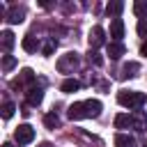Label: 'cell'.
Returning a JSON list of instances; mask_svg holds the SVG:
<instances>
[{
    "mask_svg": "<svg viewBox=\"0 0 147 147\" xmlns=\"http://www.w3.org/2000/svg\"><path fill=\"white\" fill-rule=\"evenodd\" d=\"M90 60H92V62H94L96 67H101V64H103V57H101L99 53H92V55H90Z\"/></svg>",
    "mask_w": 147,
    "mask_h": 147,
    "instance_id": "obj_25",
    "label": "cell"
},
{
    "mask_svg": "<svg viewBox=\"0 0 147 147\" xmlns=\"http://www.w3.org/2000/svg\"><path fill=\"white\" fill-rule=\"evenodd\" d=\"M14 67H16V57H14V55H5V57H2V69H5V71H11Z\"/></svg>",
    "mask_w": 147,
    "mask_h": 147,
    "instance_id": "obj_21",
    "label": "cell"
},
{
    "mask_svg": "<svg viewBox=\"0 0 147 147\" xmlns=\"http://www.w3.org/2000/svg\"><path fill=\"white\" fill-rule=\"evenodd\" d=\"M0 44H2V51L9 53L11 46H14V32H11V30H2V34H0Z\"/></svg>",
    "mask_w": 147,
    "mask_h": 147,
    "instance_id": "obj_11",
    "label": "cell"
},
{
    "mask_svg": "<svg viewBox=\"0 0 147 147\" xmlns=\"http://www.w3.org/2000/svg\"><path fill=\"white\" fill-rule=\"evenodd\" d=\"M133 14L136 16H147V0H136L133 2Z\"/></svg>",
    "mask_w": 147,
    "mask_h": 147,
    "instance_id": "obj_17",
    "label": "cell"
},
{
    "mask_svg": "<svg viewBox=\"0 0 147 147\" xmlns=\"http://www.w3.org/2000/svg\"><path fill=\"white\" fill-rule=\"evenodd\" d=\"M32 83H34V71H32V69H23L21 76H18L16 80H11V87H14V90H21L23 85H32Z\"/></svg>",
    "mask_w": 147,
    "mask_h": 147,
    "instance_id": "obj_6",
    "label": "cell"
},
{
    "mask_svg": "<svg viewBox=\"0 0 147 147\" xmlns=\"http://www.w3.org/2000/svg\"><path fill=\"white\" fill-rule=\"evenodd\" d=\"M44 124H46L48 129H55V126H60V119H57L55 113H48V115L44 117Z\"/></svg>",
    "mask_w": 147,
    "mask_h": 147,
    "instance_id": "obj_20",
    "label": "cell"
},
{
    "mask_svg": "<svg viewBox=\"0 0 147 147\" xmlns=\"http://www.w3.org/2000/svg\"><path fill=\"white\" fill-rule=\"evenodd\" d=\"M122 9H124V2H108V5H106V11H108L110 16H117Z\"/></svg>",
    "mask_w": 147,
    "mask_h": 147,
    "instance_id": "obj_18",
    "label": "cell"
},
{
    "mask_svg": "<svg viewBox=\"0 0 147 147\" xmlns=\"http://www.w3.org/2000/svg\"><path fill=\"white\" fill-rule=\"evenodd\" d=\"M138 71H140V64H138V62H126V64L122 67L119 78H131V76H136Z\"/></svg>",
    "mask_w": 147,
    "mask_h": 147,
    "instance_id": "obj_12",
    "label": "cell"
},
{
    "mask_svg": "<svg viewBox=\"0 0 147 147\" xmlns=\"http://www.w3.org/2000/svg\"><path fill=\"white\" fill-rule=\"evenodd\" d=\"M124 53H126V48H124L122 41H110V44H108V55H110L113 60H119Z\"/></svg>",
    "mask_w": 147,
    "mask_h": 147,
    "instance_id": "obj_9",
    "label": "cell"
},
{
    "mask_svg": "<svg viewBox=\"0 0 147 147\" xmlns=\"http://www.w3.org/2000/svg\"><path fill=\"white\" fill-rule=\"evenodd\" d=\"M110 37L115 41H119L124 37V21L122 18H113V23H110Z\"/></svg>",
    "mask_w": 147,
    "mask_h": 147,
    "instance_id": "obj_8",
    "label": "cell"
},
{
    "mask_svg": "<svg viewBox=\"0 0 147 147\" xmlns=\"http://www.w3.org/2000/svg\"><path fill=\"white\" fill-rule=\"evenodd\" d=\"M140 53H142V55H145V57H147V41H145V44H142V46H140Z\"/></svg>",
    "mask_w": 147,
    "mask_h": 147,
    "instance_id": "obj_26",
    "label": "cell"
},
{
    "mask_svg": "<svg viewBox=\"0 0 147 147\" xmlns=\"http://www.w3.org/2000/svg\"><path fill=\"white\" fill-rule=\"evenodd\" d=\"M39 147H53V145H51V142H41Z\"/></svg>",
    "mask_w": 147,
    "mask_h": 147,
    "instance_id": "obj_27",
    "label": "cell"
},
{
    "mask_svg": "<svg viewBox=\"0 0 147 147\" xmlns=\"http://www.w3.org/2000/svg\"><path fill=\"white\" fill-rule=\"evenodd\" d=\"M138 34H142V37L147 34V21H145V18L138 21Z\"/></svg>",
    "mask_w": 147,
    "mask_h": 147,
    "instance_id": "obj_24",
    "label": "cell"
},
{
    "mask_svg": "<svg viewBox=\"0 0 147 147\" xmlns=\"http://www.w3.org/2000/svg\"><path fill=\"white\" fill-rule=\"evenodd\" d=\"M78 67V53H67L57 60V71L60 74H71Z\"/></svg>",
    "mask_w": 147,
    "mask_h": 147,
    "instance_id": "obj_3",
    "label": "cell"
},
{
    "mask_svg": "<svg viewBox=\"0 0 147 147\" xmlns=\"http://www.w3.org/2000/svg\"><path fill=\"white\" fill-rule=\"evenodd\" d=\"M41 99H44V90L41 87H30L28 90V103L30 106H39Z\"/></svg>",
    "mask_w": 147,
    "mask_h": 147,
    "instance_id": "obj_10",
    "label": "cell"
},
{
    "mask_svg": "<svg viewBox=\"0 0 147 147\" xmlns=\"http://www.w3.org/2000/svg\"><path fill=\"white\" fill-rule=\"evenodd\" d=\"M2 147H14V145H11V142H5V145H2Z\"/></svg>",
    "mask_w": 147,
    "mask_h": 147,
    "instance_id": "obj_28",
    "label": "cell"
},
{
    "mask_svg": "<svg viewBox=\"0 0 147 147\" xmlns=\"http://www.w3.org/2000/svg\"><path fill=\"white\" fill-rule=\"evenodd\" d=\"M131 124H133L138 131H145V129H147V115H145L142 110H138V113L131 117Z\"/></svg>",
    "mask_w": 147,
    "mask_h": 147,
    "instance_id": "obj_13",
    "label": "cell"
},
{
    "mask_svg": "<svg viewBox=\"0 0 147 147\" xmlns=\"http://www.w3.org/2000/svg\"><path fill=\"white\" fill-rule=\"evenodd\" d=\"M78 87H80V83H78V80H74V78H67V80L62 83V87H60V90H62L64 94H71V92H76Z\"/></svg>",
    "mask_w": 147,
    "mask_h": 147,
    "instance_id": "obj_16",
    "label": "cell"
},
{
    "mask_svg": "<svg viewBox=\"0 0 147 147\" xmlns=\"http://www.w3.org/2000/svg\"><path fill=\"white\" fill-rule=\"evenodd\" d=\"M87 41H90V46H92V48H99V46H103V41H106V30H103L101 25H94V28L90 30V37H87Z\"/></svg>",
    "mask_w": 147,
    "mask_h": 147,
    "instance_id": "obj_5",
    "label": "cell"
},
{
    "mask_svg": "<svg viewBox=\"0 0 147 147\" xmlns=\"http://www.w3.org/2000/svg\"><path fill=\"white\" fill-rule=\"evenodd\" d=\"M115 126H117V129H126V126H131V117L124 115V113L117 115V117H115Z\"/></svg>",
    "mask_w": 147,
    "mask_h": 147,
    "instance_id": "obj_19",
    "label": "cell"
},
{
    "mask_svg": "<svg viewBox=\"0 0 147 147\" xmlns=\"http://www.w3.org/2000/svg\"><path fill=\"white\" fill-rule=\"evenodd\" d=\"M145 101H147L145 92H138V90H122V92H117V103L124 106V108H140Z\"/></svg>",
    "mask_w": 147,
    "mask_h": 147,
    "instance_id": "obj_2",
    "label": "cell"
},
{
    "mask_svg": "<svg viewBox=\"0 0 147 147\" xmlns=\"http://www.w3.org/2000/svg\"><path fill=\"white\" fill-rule=\"evenodd\" d=\"M21 46H23V51H28V53H34V51L39 48V41H37V37H32V34H28V37H23V41H21Z\"/></svg>",
    "mask_w": 147,
    "mask_h": 147,
    "instance_id": "obj_14",
    "label": "cell"
},
{
    "mask_svg": "<svg viewBox=\"0 0 147 147\" xmlns=\"http://www.w3.org/2000/svg\"><path fill=\"white\" fill-rule=\"evenodd\" d=\"M14 138H16L18 145H28V142L34 140V129H32L30 124H21V126L14 131Z\"/></svg>",
    "mask_w": 147,
    "mask_h": 147,
    "instance_id": "obj_4",
    "label": "cell"
},
{
    "mask_svg": "<svg viewBox=\"0 0 147 147\" xmlns=\"http://www.w3.org/2000/svg\"><path fill=\"white\" fill-rule=\"evenodd\" d=\"M14 110H16V106H14L11 101H5V103H2V117H5V119H9V117L14 115Z\"/></svg>",
    "mask_w": 147,
    "mask_h": 147,
    "instance_id": "obj_22",
    "label": "cell"
},
{
    "mask_svg": "<svg viewBox=\"0 0 147 147\" xmlns=\"http://www.w3.org/2000/svg\"><path fill=\"white\" fill-rule=\"evenodd\" d=\"M23 18H25V7L11 5L9 11H7V21H9L11 25H16V23H23Z\"/></svg>",
    "mask_w": 147,
    "mask_h": 147,
    "instance_id": "obj_7",
    "label": "cell"
},
{
    "mask_svg": "<svg viewBox=\"0 0 147 147\" xmlns=\"http://www.w3.org/2000/svg\"><path fill=\"white\" fill-rule=\"evenodd\" d=\"M101 108H103L101 101L87 99V101H76L74 106H69L67 115H69V119H90V117H99Z\"/></svg>",
    "mask_w": 147,
    "mask_h": 147,
    "instance_id": "obj_1",
    "label": "cell"
},
{
    "mask_svg": "<svg viewBox=\"0 0 147 147\" xmlns=\"http://www.w3.org/2000/svg\"><path fill=\"white\" fill-rule=\"evenodd\" d=\"M115 147H133V138L126 133H117L115 136Z\"/></svg>",
    "mask_w": 147,
    "mask_h": 147,
    "instance_id": "obj_15",
    "label": "cell"
},
{
    "mask_svg": "<svg viewBox=\"0 0 147 147\" xmlns=\"http://www.w3.org/2000/svg\"><path fill=\"white\" fill-rule=\"evenodd\" d=\"M55 46H57V44H55V39H48V41L44 44V48H41V53H44V55H51V53L55 51Z\"/></svg>",
    "mask_w": 147,
    "mask_h": 147,
    "instance_id": "obj_23",
    "label": "cell"
}]
</instances>
